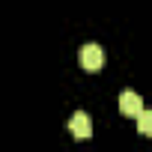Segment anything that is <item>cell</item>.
<instances>
[{"mask_svg":"<svg viewBox=\"0 0 152 152\" xmlns=\"http://www.w3.org/2000/svg\"><path fill=\"white\" fill-rule=\"evenodd\" d=\"M116 104H119V113H122V116H134V119H137V116L143 113V99H140L137 93H131V90L119 93V102H116Z\"/></svg>","mask_w":152,"mask_h":152,"instance_id":"obj_3","label":"cell"},{"mask_svg":"<svg viewBox=\"0 0 152 152\" xmlns=\"http://www.w3.org/2000/svg\"><path fill=\"white\" fill-rule=\"evenodd\" d=\"M137 131L143 137H152V110L149 107H143V113L137 116Z\"/></svg>","mask_w":152,"mask_h":152,"instance_id":"obj_4","label":"cell"},{"mask_svg":"<svg viewBox=\"0 0 152 152\" xmlns=\"http://www.w3.org/2000/svg\"><path fill=\"white\" fill-rule=\"evenodd\" d=\"M69 134H72L75 140H90V137H93V122H90V116H87L84 110L72 113V119H69Z\"/></svg>","mask_w":152,"mask_h":152,"instance_id":"obj_2","label":"cell"},{"mask_svg":"<svg viewBox=\"0 0 152 152\" xmlns=\"http://www.w3.org/2000/svg\"><path fill=\"white\" fill-rule=\"evenodd\" d=\"M81 66H84V72H102V66H104L102 45H84L81 48Z\"/></svg>","mask_w":152,"mask_h":152,"instance_id":"obj_1","label":"cell"}]
</instances>
